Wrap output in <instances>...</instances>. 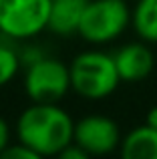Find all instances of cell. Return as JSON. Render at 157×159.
<instances>
[{"label":"cell","mask_w":157,"mask_h":159,"mask_svg":"<svg viewBox=\"0 0 157 159\" xmlns=\"http://www.w3.org/2000/svg\"><path fill=\"white\" fill-rule=\"evenodd\" d=\"M75 121L59 103H32L16 121V139L38 157H59L73 141Z\"/></svg>","instance_id":"cell-1"},{"label":"cell","mask_w":157,"mask_h":159,"mask_svg":"<svg viewBox=\"0 0 157 159\" xmlns=\"http://www.w3.org/2000/svg\"><path fill=\"white\" fill-rule=\"evenodd\" d=\"M71 89L78 97L89 101H101L117 91L119 73L113 54L103 51H83L69 65Z\"/></svg>","instance_id":"cell-2"},{"label":"cell","mask_w":157,"mask_h":159,"mask_svg":"<svg viewBox=\"0 0 157 159\" xmlns=\"http://www.w3.org/2000/svg\"><path fill=\"white\" fill-rule=\"evenodd\" d=\"M131 26V8L125 0H87L78 36L91 44H107Z\"/></svg>","instance_id":"cell-3"},{"label":"cell","mask_w":157,"mask_h":159,"mask_svg":"<svg viewBox=\"0 0 157 159\" xmlns=\"http://www.w3.org/2000/svg\"><path fill=\"white\" fill-rule=\"evenodd\" d=\"M71 91L69 65L55 57H40L26 66L24 93L32 103H59Z\"/></svg>","instance_id":"cell-4"},{"label":"cell","mask_w":157,"mask_h":159,"mask_svg":"<svg viewBox=\"0 0 157 159\" xmlns=\"http://www.w3.org/2000/svg\"><path fill=\"white\" fill-rule=\"evenodd\" d=\"M52 0H0V32L12 40H30L47 30Z\"/></svg>","instance_id":"cell-5"},{"label":"cell","mask_w":157,"mask_h":159,"mask_svg":"<svg viewBox=\"0 0 157 159\" xmlns=\"http://www.w3.org/2000/svg\"><path fill=\"white\" fill-rule=\"evenodd\" d=\"M73 141L89 157H101L117 151L121 145L119 125L105 115H87L75 121Z\"/></svg>","instance_id":"cell-6"},{"label":"cell","mask_w":157,"mask_h":159,"mask_svg":"<svg viewBox=\"0 0 157 159\" xmlns=\"http://www.w3.org/2000/svg\"><path fill=\"white\" fill-rule=\"evenodd\" d=\"M113 58L121 83L145 81L155 66L153 51L149 48V43H145V40H137V43H129L121 47L113 54Z\"/></svg>","instance_id":"cell-7"},{"label":"cell","mask_w":157,"mask_h":159,"mask_svg":"<svg viewBox=\"0 0 157 159\" xmlns=\"http://www.w3.org/2000/svg\"><path fill=\"white\" fill-rule=\"evenodd\" d=\"M87 0H52L47 30L59 36L78 34V24Z\"/></svg>","instance_id":"cell-8"},{"label":"cell","mask_w":157,"mask_h":159,"mask_svg":"<svg viewBox=\"0 0 157 159\" xmlns=\"http://www.w3.org/2000/svg\"><path fill=\"white\" fill-rule=\"evenodd\" d=\"M119 153L125 159H157V129L147 123L133 127L121 137Z\"/></svg>","instance_id":"cell-9"},{"label":"cell","mask_w":157,"mask_h":159,"mask_svg":"<svg viewBox=\"0 0 157 159\" xmlns=\"http://www.w3.org/2000/svg\"><path fill=\"white\" fill-rule=\"evenodd\" d=\"M135 34L149 44H157V0H137L131 10Z\"/></svg>","instance_id":"cell-10"},{"label":"cell","mask_w":157,"mask_h":159,"mask_svg":"<svg viewBox=\"0 0 157 159\" xmlns=\"http://www.w3.org/2000/svg\"><path fill=\"white\" fill-rule=\"evenodd\" d=\"M20 54L8 44H0V87L8 85L20 70Z\"/></svg>","instance_id":"cell-11"},{"label":"cell","mask_w":157,"mask_h":159,"mask_svg":"<svg viewBox=\"0 0 157 159\" xmlns=\"http://www.w3.org/2000/svg\"><path fill=\"white\" fill-rule=\"evenodd\" d=\"M0 157H8V159H12V157H14V159H40L30 147H26V145L20 143V141H16L14 145L8 143V147L2 151Z\"/></svg>","instance_id":"cell-12"},{"label":"cell","mask_w":157,"mask_h":159,"mask_svg":"<svg viewBox=\"0 0 157 159\" xmlns=\"http://www.w3.org/2000/svg\"><path fill=\"white\" fill-rule=\"evenodd\" d=\"M61 159H89V155H87V151H83L81 147L75 143V141H71V143L67 145V147L63 149V151L59 153Z\"/></svg>","instance_id":"cell-13"},{"label":"cell","mask_w":157,"mask_h":159,"mask_svg":"<svg viewBox=\"0 0 157 159\" xmlns=\"http://www.w3.org/2000/svg\"><path fill=\"white\" fill-rule=\"evenodd\" d=\"M8 143H10V125L0 117V155L8 147Z\"/></svg>","instance_id":"cell-14"},{"label":"cell","mask_w":157,"mask_h":159,"mask_svg":"<svg viewBox=\"0 0 157 159\" xmlns=\"http://www.w3.org/2000/svg\"><path fill=\"white\" fill-rule=\"evenodd\" d=\"M145 123L149 125V127L157 129V105L149 109V113H147V117H145Z\"/></svg>","instance_id":"cell-15"}]
</instances>
